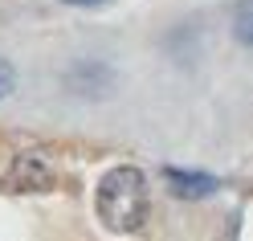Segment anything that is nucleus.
I'll return each instance as SVG.
<instances>
[{"label": "nucleus", "mask_w": 253, "mask_h": 241, "mask_svg": "<svg viewBox=\"0 0 253 241\" xmlns=\"http://www.w3.org/2000/svg\"><path fill=\"white\" fill-rule=\"evenodd\" d=\"M94 208H98V221L106 225L110 233H135V229H143L147 208H151L147 176L139 172L135 164L110 168L98 180V188H94Z\"/></svg>", "instance_id": "f257e3e1"}, {"label": "nucleus", "mask_w": 253, "mask_h": 241, "mask_svg": "<svg viewBox=\"0 0 253 241\" xmlns=\"http://www.w3.org/2000/svg\"><path fill=\"white\" fill-rule=\"evenodd\" d=\"M164 180H168V188L176 192L180 200H200V196H212V192L220 188L216 176H209V172H184V168H164Z\"/></svg>", "instance_id": "f03ea898"}, {"label": "nucleus", "mask_w": 253, "mask_h": 241, "mask_svg": "<svg viewBox=\"0 0 253 241\" xmlns=\"http://www.w3.org/2000/svg\"><path fill=\"white\" fill-rule=\"evenodd\" d=\"M233 37L253 49V0H237L233 4Z\"/></svg>", "instance_id": "20e7f679"}, {"label": "nucleus", "mask_w": 253, "mask_h": 241, "mask_svg": "<svg viewBox=\"0 0 253 241\" xmlns=\"http://www.w3.org/2000/svg\"><path fill=\"white\" fill-rule=\"evenodd\" d=\"M49 180H53V172H49V164L33 151V155H21L17 164H12V184L17 188H49Z\"/></svg>", "instance_id": "7ed1b4c3"}, {"label": "nucleus", "mask_w": 253, "mask_h": 241, "mask_svg": "<svg viewBox=\"0 0 253 241\" xmlns=\"http://www.w3.org/2000/svg\"><path fill=\"white\" fill-rule=\"evenodd\" d=\"M66 4H74V8H98V4H110V0H66Z\"/></svg>", "instance_id": "423d86ee"}, {"label": "nucleus", "mask_w": 253, "mask_h": 241, "mask_svg": "<svg viewBox=\"0 0 253 241\" xmlns=\"http://www.w3.org/2000/svg\"><path fill=\"white\" fill-rule=\"evenodd\" d=\"M12 86H17V70H12L8 57H0V102L12 94Z\"/></svg>", "instance_id": "39448f33"}]
</instances>
